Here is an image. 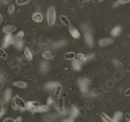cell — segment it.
I'll list each match as a JSON object with an SVG mask.
<instances>
[{
    "label": "cell",
    "mask_w": 130,
    "mask_h": 122,
    "mask_svg": "<svg viewBox=\"0 0 130 122\" xmlns=\"http://www.w3.org/2000/svg\"><path fill=\"white\" fill-rule=\"evenodd\" d=\"M12 108L14 110H18V109L21 110H26V103L21 97L16 95L12 101Z\"/></svg>",
    "instance_id": "obj_1"
},
{
    "label": "cell",
    "mask_w": 130,
    "mask_h": 122,
    "mask_svg": "<svg viewBox=\"0 0 130 122\" xmlns=\"http://www.w3.org/2000/svg\"><path fill=\"white\" fill-rule=\"evenodd\" d=\"M47 21L49 25L52 26L56 21V10L54 7L52 6L49 8L47 11Z\"/></svg>",
    "instance_id": "obj_2"
},
{
    "label": "cell",
    "mask_w": 130,
    "mask_h": 122,
    "mask_svg": "<svg viewBox=\"0 0 130 122\" xmlns=\"http://www.w3.org/2000/svg\"><path fill=\"white\" fill-rule=\"evenodd\" d=\"M78 85L81 92L83 93H86L89 91L90 80L87 78H81L79 79Z\"/></svg>",
    "instance_id": "obj_3"
},
{
    "label": "cell",
    "mask_w": 130,
    "mask_h": 122,
    "mask_svg": "<svg viewBox=\"0 0 130 122\" xmlns=\"http://www.w3.org/2000/svg\"><path fill=\"white\" fill-rule=\"evenodd\" d=\"M14 44V38L12 35L8 34L5 36L4 39L2 40V46L4 48H7L10 45Z\"/></svg>",
    "instance_id": "obj_4"
},
{
    "label": "cell",
    "mask_w": 130,
    "mask_h": 122,
    "mask_svg": "<svg viewBox=\"0 0 130 122\" xmlns=\"http://www.w3.org/2000/svg\"><path fill=\"white\" fill-rule=\"evenodd\" d=\"M40 103L35 101H28L26 103V110L29 112L34 114L37 112V107L39 106Z\"/></svg>",
    "instance_id": "obj_5"
},
{
    "label": "cell",
    "mask_w": 130,
    "mask_h": 122,
    "mask_svg": "<svg viewBox=\"0 0 130 122\" xmlns=\"http://www.w3.org/2000/svg\"><path fill=\"white\" fill-rule=\"evenodd\" d=\"M113 43L114 40L111 38H103V39H100L98 41V45L102 47H105V46L112 45Z\"/></svg>",
    "instance_id": "obj_6"
},
{
    "label": "cell",
    "mask_w": 130,
    "mask_h": 122,
    "mask_svg": "<svg viewBox=\"0 0 130 122\" xmlns=\"http://www.w3.org/2000/svg\"><path fill=\"white\" fill-rule=\"evenodd\" d=\"M17 30V28L14 25H5L4 27L3 28L2 30L6 35L8 34H12L16 30Z\"/></svg>",
    "instance_id": "obj_7"
},
{
    "label": "cell",
    "mask_w": 130,
    "mask_h": 122,
    "mask_svg": "<svg viewBox=\"0 0 130 122\" xmlns=\"http://www.w3.org/2000/svg\"><path fill=\"white\" fill-rule=\"evenodd\" d=\"M69 33L70 34V35L74 39H79V38L81 37V33H80L79 31L77 30V28H75V27H73V26H70L69 28Z\"/></svg>",
    "instance_id": "obj_8"
},
{
    "label": "cell",
    "mask_w": 130,
    "mask_h": 122,
    "mask_svg": "<svg viewBox=\"0 0 130 122\" xmlns=\"http://www.w3.org/2000/svg\"><path fill=\"white\" fill-rule=\"evenodd\" d=\"M85 40L86 43L89 47H92L94 46V39L92 34L89 32H87L85 34Z\"/></svg>",
    "instance_id": "obj_9"
},
{
    "label": "cell",
    "mask_w": 130,
    "mask_h": 122,
    "mask_svg": "<svg viewBox=\"0 0 130 122\" xmlns=\"http://www.w3.org/2000/svg\"><path fill=\"white\" fill-rule=\"evenodd\" d=\"M72 68L74 71H79L81 69L82 63H81V61H80L77 59H74L72 61Z\"/></svg>",
    "instance_id": "obj_10"
},
{
    "label": "cell",
    "mask_w": 130,
    "mask_h": 122,
    "mask_svg": "<svg viewBox=\"0 0 130 122\" xmlns=\"http://www.w3.org/2000/svg\"><path fill=\"white\" fill-rule=\"evenodd\" d=\"M12 85L16 88H18L19 89H25L27 87L28 84L25 81L22 80H18V81H15V82H12Z\"/></svg>",
    "instance_id": "obj_11"
},
{
    "label": "cell",
    "mask_w": 130,
    "mask_h": 122,
    "mask_svg": "<svg viewBox=\"0 0 130 122\" xmlns=\"http://www.w3.org/2000/svg\"><path fill=\"white\" fill-rule=\"evenodd\" d=\"M50 69V63L46 61H42L40 65V70L41 73H46Z\"/></svg>",
    "instance_id": "obj_12"
},
{
    "label": "cell",
    "mask_w": 130,
    "mask_h": 122,
    "mask_svg": "<svg viewBox=\"0 0 130 122\" xmlns=\"http://www.w3.org/2000/svg\"><path fill=\"white\" fill-rule=\"evenodd\" d=\"M62 91V87L61 84H59L57 87L55 89V92L53 93V98L54 99H58L61 97V93Z\"/></svg>",
    "instance_id": "obj_13"
},
{
    "label": "cell",
    "mask_w": 130,
    "mask_h": 122,
    "mask_svg": "<svg viewBox=\"0 0 130 122\" xmlns=\"http://www.w3.org/2000/svg\"><path fill=\"white\" fill-rule=\"evenodd\" d=\"M32 19L35 22L40 23L42 22L43 20V15H42V13L39 12H35L32 15Z\"/></svg>",
    "instance_id": "obj_14"
},
{
    "label": "cell",
    "mask_w": 130,
    "mask_h": 122,
    "mask_svg": "<svg viewBox=\"0 0 130 122\" xmlns=\"http://www.w3.org/2000/svg\"><path fill=\"white\" fill-rule=\"evenodd\" d=\"M79 114V109L75 106H73L72 107L71 117H70V118L72 119L74 122H75V119H77V116H78Z\"/></svg>",
    "instance_id": "obj_15"
},
{
    "label": "cell",
    "mask_w": 130,
    "mask_h": 122,
    "mask_svg": "<svg viewBox=\"0 0 130 122\" xmlns=\"http://www.w3.org/2000/svg\"><path fill=\"white\" fill-rule=\"evenodd\" d=\"M122 27L120 26V25H117V26H115L114 28L112 29L111 31V35L112 36V37H117L120 34V33L122 32Z\"/></svg>",
    "instance_id": "obj_16"
},
{
    "label": "cell",
    "mask_w": 130,
    "mask_h": 122,
    "mask_svg": "<svg viewBox=\"0 0 130 122\" xmlns=\"http://www.w3.org/2000/svg\"><path fill=\"white\" fill-rule=\"evenodd\" d=\"M58 110L61 114H62L64 112V101L62 97H60L58 102Z\"/></svg>",
    "instance_id": "obj_17"
},
{
    "label": "cell",
    "mask_w": 130,
    "mask_h": 122,
    "mask_svg": "<svg viewBox=\"0 0 130 122\" xmlns=\"http://www.w3.org/2000/svg\"><path fill=\"white\" fill-rule=\"evenodd\" d=\"M60 84L59 83L57 82H48L46 84L45 86V89H47V90H53V89H55Z\"/></svg>",
    "instance_id": "obj_18"
},
{
    "label": "cell",
    "mask_w": 130,
    "mask_h": 122,
    "mask_svg": "<svg viewBox=\"0 0 130 122\" xmlns=\"http://www.w3.org/2000/svg\"><path fill=\"white\" fill-rule=\"evenodd\" d=\"M42 57L43 58H44L45 60H51V59H53L55 57V54H53L52 51L46 50L42 53Z\"/></svg>",
    "instance_id": "obj_19"
},
{
    "label": "cell",
    "mask_w": 130,
    "mask_h": 122,
    "mask_svg": "<svg viewBox=\"0 0 130 122\" xmlns=\"http://www.w3.org/2000/svg\"><path fill=\"white\" fill-rule=\"evenodd\" d=\"M11 97H12V90L10 88H8L5 90L4 93L5 102H6V103L9 102V101L11 99Z\"/></svg>",
    "instance_id": "obj_20"
},
{
    "label": "cell",
    "mask_w": 130,
    "mask_h": 122,
    "mask_svg": "<svg viewBox=\"0 0 130 122\" xmlns=\"http://www.w3.org/2000/svg\"><path fill=\"white\" fill-rule=\"evenodd\" d=\"M24 55L27 58V60L29 61H31L32 60V53L31 50L29 47H25L24 48Z\"/></svg>",
    "instance_id": "obj_21"
},
{
    "label": "cell",
    "mask_w": 130,
    "mask_h": 122,
    "mask_svg": "<svg viewBox=\"0 0 130 122\" xmlns=\"http://www.w3.org/2000/svg\"><path fill=\"white\" fill-rule=\"evenodd\" d=\"M24 32L23 31H19L18 33H16L14 35V37H13L14 38V41H17V40H23V38L24 37Z\"/></svg>",
    "instance_id": "obj_22"
},
{
    "label": "cell",
    "mask_w": 130,
    "mask_h": 122,
    "mask_svg": "<svg viewBox=\"0 0 130 122\" xmlns=\"http://www.w3.org/2000/svg\"><path fill=\"white\" fill-rule=\"evenodd\" d=\"M49 110L48 109V106L46 104V105H44V104H39V106L37 107V112H40V113H42V112H47V110Z\"/></svg>",
    "instance_id": "obj_23"
},
{
    "label": "cell",
    "mask_w": 130,
    "mask_h": 122,
    "mask_svg": "<svg viewBox=\"0 0 130 122\" xmlns=\"http://www.w3.org/2000/svg\"><path fill=\"white\" fill-rule=\"evenodd\" d=\"M13 45H14L15 47H16L17 49L21 50H22L23 48H24V42L23 40H17V41H14Z\"/></svg>",
    "instance_id": "obj_24"
},
{
    "label": "cell",
    "mask_w": 130,
    "mask_h": 122,
    "mask_svg": "<svg viewBox=\"0 0 130 122\" xmlns=\"http://www.w3.org/2000/svg\"><path fill=\"white\" fill-rule=\"evenodd\" d=\"M123 117V114L121 112H117L115 115H114L113 117V120L115 122H120V121L121 120V119Z\"/></svg>",
    "instance_id": "obj_25"
},
{
    "label": "cell",
    "mask_w": 130,
    "mask_h": 122,
    "mask_svg": "<svg viewBox=\"0 0 130 122\" xmlns=\"http://www.w3.org/2000/svg\"><path fill=\"white\" fill-rule=\"evenodd\" d=\"M64 57L65 59L67 60H73L74 59H75V54L74 52H69L66 53V54H64Z\"/></svg>",
    "instance_id": "obj_26"
},
{
    "label": "cell",
    "mask_w": 130,
    "mask_h": 122,
    "mask_svg": "<svg viewBox=\"0 0 130 122\" xmlns=\"http://www.w3.org/2000/svg\"><path fill=\"white\" fill-rule=\"evenodd\" d=\"M101 118H102V121L104 122H115L114 121L113 119H111L110 117L107 116L105 113L103 112L101 114Z\"/></svg>",
    "instance_id": "obj_27"
},
{
    "label": "cell",
    "mask_w": 130,
    "mask_h": 122,
    "mask_svg": "<svg viewBox=\"0 0 130 122\" xmlns=\"http://www.w3.org/2000/svg\"><path fill=\"white\" fill-rule=\"evenodd\" d=\"M76 56H77V60H79L81 62H85V61H88L87 56H85V54H82V53H78Z\"/></svg>",
    "instance_id": "obj_28"
},
{
    "label": "cell",
    "mask_w": 130,
    "mask_h": 122,
    "mask_svg": "<svg viewBox=\"0 0 130 122\" xmlns=\"http://www.w3.org/2000/svg\"><path fill=\"white\" fill-rule=\"evenodd\" d=\"M60 20L61 21V22L64 25H68L70 24L69 20L65 15H62L60 16Z\"/></svg>",
    "instance_id": "obj_29"
},
{
    "label": "cell",
    "mask_w": 130,
    "mask_h": 122,
    "mask_svg": "<svg viewBox=\"0 0 130 122\" xmlns=\"http://www.w3.org/2000/svg\"><path fill=\"white\" fill-rule=\"evenodd\" d=\"M22 118L19 117V118H17L16 119H12L11 118H6L5 119H4L3 122H22Z\"/></svg>",
    "instance_id": "obj_30"
},
{
    "label": "cell",
    "mask_w": 130,
    "mask_h": 122,
    "mask_svg": "<svg viewBox=\"0 0 130 122\" xmlns=\"http://www.w3.org/2000/svg\"><path fill=\"white\" fill-rule=\"evenodd\" d=\"M66 44H67V41H65V40H60V41H59L58 43H56L54 45V48H59L62 47V46H64Z\"/></svg>",
    "instance_id": "obj_31"
},
{
    "label": "cell",
    "mask_w": 130,
    "mask_h": 122,
    "mask_svg": "<svg viewBox=\"0 0 130 122\" xmlns=\"http://www.w3.org/2000/svg\"><path fill=\"white\" fill-rule=\"evenodd\" d=\"M31 1V0H16V3L18 5L22 6V5H26L27 3H28L29 2H30Z\"/></svg>",
    "instance_id": "obj_32"
},
{
    "label": "cell",
    "mask_w": 130,
    "mask_h": 122,
    "mask_svg": "<svg viewBox=\"0 0 130 122\" xmlns=\"http://www.w3.org/2000/svg\"><path fill=\"white\" fill-rule=\"evenodd\" d=\"M15 9H16V7H15V5L14 4L10 5L8 7L7 12L9 14V15H12L14 12H15Z\"/></svg>",
    "instance_id": "obj_33"
},
{
    "label": "cell",
    "mask_w": 130,
    "mask_h": 122,
    "mask_svg": "<svg viewBox=\"0 0 130 122\" xmlns=\"http://www.w3.org/2000/svg\"><path fill=\"white\" fill-rule=\"evenodd\" d=\"M0 58L5 59V60L7 59L8 58V56L6 52H5V51H4V50L1 47H0Z\"/></svg>",
    "instance_id": "obj_34"
},
{
    "label": "cell",
    "mask_w": 130,
    "mask_h": 122,
    "mask_svg": "<svg viewBox=\"0 0 130 122\" xmlns=\"http://www.w3.org/2000/svg\"><path fill=\"white\" fill-rule=\"evenodd\" d=\"M53 103H54V99L52 97H51V96H50L47 99V105L50 106L53 104Z\"/></svg>",
    "instance_id": "obj_35"
},
{
    "label": "cell",
    "mask_w": 130,
    "mask_h": 122,
    "mask_svg": "<svg viewBox=\"0 0 130 122\" xmlns=\"http://www.w3.org/2000/svg\"><path fill=\"white\" fill-rule=\"evenodd\" d=\"M130 0H118V3L120 5L126 4L127 3H129Z\"/></svg>",
    "instance_id": "obj_36"
},
{
    "label": "cell",
    "mask_w": 130,
    "mask_h": 122,
    "mask_svg": "<svg viewBox=\"0 0 130 122\" xmlns=\"http://www.w3.org/2000/svg\"><path fill=\"white\" fill-rule=\"evenodd\" d=\"M3 114H4V109H3L2 103L0 102V118L2 117L3 116Z\"/></svg>",
    "instance_id": "obj_37"
},
{
    "label": "cell",
    "mask_w": 130,
    "mask_h": 122,
    "mask_svg": "<svg viewBox=\"0 0 130 122\" xmlns=\"http://www.w3.org/2000/svg\"><path fill=\"white\" fill-rule=\"evenodd\" d=\"M62 122H74V121L72 119H71V118H68V119H64Z\"/></svg>",
    "instance_id": "obj_38"
},
{
    "label": "cell",
    "mask_w": 130,
    "mask_h": 122,
    "mask_svg": "<svg viewBox=\"0 0 130 122\" xmlns=\"http://www.w3.org/2000/svg\"><path fill=\"white\" fill-rule=\"evenodd\" d=\"M126 119L127 122H130V114H126Z\"/></svg>",
    "instance_id": "obj_39"
},
{
    "label": "cell",
    "mask_w": 130,
    "mask_h": 122,
    "mask_svg": "<svg viewBox=\"0 0 130 122\" xmlns=\"http://www.w3.org/2000/svg\"><path fill=\"white\" fill-rule=\"evenodd\" d=\"M125 95H126V96H130V88H128V89L125 91Z\"/></svg>",
    "instance_id": "obj_40"
},
{
    "label": "cell",
    "mask_w": 130,
    "mask_h": 122,
    "mask_svg": "<svg viewBox=\"0 0 130 122\" xmlns=\"http://www.w3.org/2000/svg\"><path fill=\"white\" fill-rule=\"evenodd\" d=\"M2 20H3V18H2V15H1V13H0V23L2 22Z\"/></svg>",
    "instance_id": "obj_41"
},
{
    "label": "cell",
    "mask_w": 130,
    "mask_h": 122,
    "mask_svg": "<svg viewBox=\"0 0 130 122\" xmlns=\"http://www.w3.org/2000/svg\"><path fill=\"white\" fill-rule=\"evenodd\" d=\"M99 2H103V1H104V0H98Z\"/></svg>",
    "instance_id": "obj_42"
}]
</instances>
